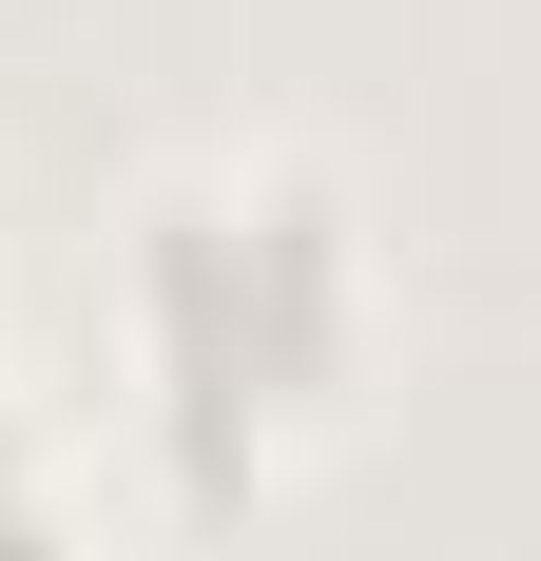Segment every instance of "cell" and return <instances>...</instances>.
<instances>
[{
    "instance_id": "cell-1",
    "label": "cell",
    "mask_w": 541,
    "mask_h": 561,
    "mask_svg": "<svg viewBox=\"0 0 541 561\" xmlns=\"http://www.w3.org/2000/svg\"><path fill=\"white\" fill-rule=\"evenodd\" d=\"M116 290H136V368H156V426L194 484H252V446L290 407H329L368 348V232L310 156H174L136 194Z\"/></svg>"
},
{
    "instance_id": "cell-2",
    "label": "cell",
    "mask_w": 541,
    "mask_h": 561,
    "mask_svg": "<svg viewBox=\"0 0 541 561\" xmlns=\"http://www.w3.org/2000/svg\"><path fill=\"white\" fill-rule=\"evenodd\" d=\"M0 561H78V504H58V465H39L20 407H0Z\"/></svg>"
}]
</instances>
